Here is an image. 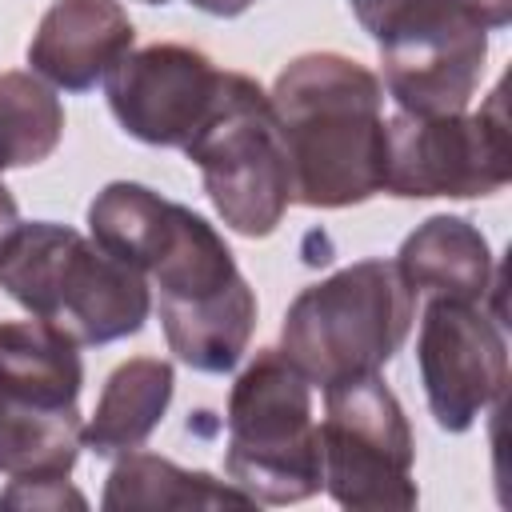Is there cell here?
<instances>
[{
  "mask_svg": "<svg viewBox=\"0 0 512 512\" xmlns=\"http://www.w3.org/2000/svg\"><path fill=\"white\" fill-rule=\"evenodd\" d=\"M416 296L396 260H360L308 284L284 312L280 348L320 388L376 376L408 340Z\"/></svg>",
  "mask_w": 512,
  "mask_h": 512,
  "instance_id": "cell-3",
  "label": "cell"
},
{
  "mask_svg": "<svg viewBox=\"0 0 512 512\" xmlns=\"http://www.w3.org/2000/svg\"><path fill=\"white\" fill-rule=\"evenodd\" d=\"M80 344L48 320H0V476L68 480L84 448Z\"/></svg>",
  "mask_w": 512,
  "mask_h": 512,
  "instance_id": "cell-5",
  "label": "cell"
},
{
  "mask_svg": "<svg viewBox=\"0 0 512 512\" xmlns=\"http://www.w3.org/2000/svg\"><path fill=\"white\" fill-rule=\"evenodd\" d=\"M224 72L188 44H148L128 52L108 76L116 124L152 148H184L208 120Z\"/></svg>",
  "mask_w": 512,
  "mask_h": 512,
  "instance_id": "cell-11",
  "label": "cell"
},
{
  "mask_svg": "<svg viewBox=\"0 0 512 512\" xmlns=\"http://www.w3.org/2000/svg\"><path fill=\"white\" fill-rule=\"evenodd\" d=\"M396 268L416 300H468L484 304L492 288V248L464 216H428L396 252Z\"/></svg>",
  "mask_w": 512,
  "mask_h": 512,
  "instance_id": "cell-14",
  "label": "cell"
},
{
  "mask_svg": "<svg viewBox=\"0 0 512 512\" xmlns=\"http://www.w3.org/2000/svg\"><path fill=\"white\" fill-rule=\"evenodd\" d=\"M144 276L156 288L164 340L176 360L208 376L232 372L256 328V292L224 236L200 212L176 204Z\"/></svg>",
  "mask_w": 512,
  "mask_h": 512,
  "instance_id": "cell-4",
  "label": "cell"
},
{
  "mask_svg": "<svg viewBox=\"0 0 512 512\" xmlns=\"http://www.w3.org/2000/svg\"><path fill=\"white\" fill-rule=\"evenodd\" d=\"M184 156L200 168L204 192L232 232L252 240L276 232L292 204V180L268 92L252 76L224 72L216 104Z\"/></svg>",
  "mask_w": 512,
  "mask_h": 512,
  "instance_id": "cell-7",
  "label": "cell"
},
{
  "mask_svg": "<svg viewBox=\"0 0 512 512\" xmlns=\"http://www.w3.org/2000/svg\"><path fill=\"white\" fill-rule=\"evenodd\" d=\"M292 200L348 208L384 192V84L340 52H304L268 92Z\"/></svg>",
  "mask_w": 512,
  "mask_h": 512,
  "instance_id": "cell-1",
  "label": "cell"
},
{
  "mask_svg": "<svg viewBox=\"0 0 512 512\" xmlns=\"http://www.w3.org/2000/svg\"><path fill=\"white\" fill-rule=\"evenodd\" d=\"M192 8L208 12V16H240L244 8H252L256 0H188Z\"/></svg>",
  "mask_w": 512,
  "mask_h": 512,
  "instance_id": "cell-21",
  "label": "cell"
},
{
  "mask_svg": "<svg viewBox=\"0 0 512 512\" xmlns=\"http://www.w3.org/2000/svg\"><path fill=\"white\" fill-rule=\"evenodd\" d=\"M348 8L376 44H388L428 20H440V16H448L456 8H472V4L468 0H348Z\"/></svg>",
  "mask_w": 512,
  "mask_h": 512,
  "instance_id": "cell-18",
  "label": "cell"
},
{
  "mask_svg": "<svg viewBox=\"0 0 512 512\" xmlns=\"http://www.w3.org/2000/svg\"><path fill=\"white\" fill-rule=\"evenodd\" d=\"M316 432L324 492L340 508H416L420 492L412 480V428L380 372L324 388V420L316 424Z\"/></svg>",
  "mask_w": 512,
  "mask_h": 512,
  "instance_id": "cell-8",
  "label": "cell"
},
{
  "mask_svg": "<svg viewBox=\"0 0 512 512\" xmlns=\"http://www.w3.org/2000/svg\"><path fill=\"white\" fill-rule=\"evenodd\" d=\"M428 412L444 432H468L508 384V344L496 316L468 300H424L416 336Z\"/></svg>",
  "mask_w": 512,
  "mask_h": 512,
  "instance_id": "cell-10",
  "label": "cell"
},
{
  "mask_svg": "<svg viewBox=\"0 0 512 512\" xmlns=\"http://www.w3.org/2000/svg\"><path fill=\"white\" fill-rule=\"evenodd\" d=\"M224 424V472L252 504H300L324 488L312 380L284 348H260L236 376Z\"/></svg>",
  "mask_w": 512,
  "mask_h": 512,
  "instance_id": "cell-6",
  "label": "cell"
},
{
  "mask_svg": "<svg viewBox=\"0 0 512 512\" xmlns=\"http://www.w3.org/2000/svg\"><path fill=\"white\" fill-rule=\"evenodd\" d=\"M512 176L508 120L500 88L480 112L384 120V192L400 200L492 196Z\"/></svg>",
  "mask_w": 512,
  "mask_h": 512,
  "instance_id": "cell-9",
  "label": "cell"
},
{
  "mask_svg": "<svg viewBox=\"0 0 512 512\" xmlns=\"http://www.w3.org/2000/svg\"><path fill=\"white\" fill-rule=\"evenodd\" d=\"M144 4H168V0H144Z\"/></svg>",
  "mask_w": 512,
  "mask_h": 512,
  "instance_id": "cell-23",
  "label": "cell"
},
{
  "mask_svg": "<svg viewBox=\"0 0 512 512\" xmlns=\"http://www.w3.org/2000/svg\"><path fill=\"white\" fill-rule=\"evenodd\" d=\"M20 224V208H16V200H12V192L0 184V244H4V236L12 232Z\"/></svg>",
  "mask_w": 512,
  "mask_h": 512,
  "instance_id": "cell-22",
  "label": "cell"
},
{
  "mask_svg": "<svg viewBox=\"0 0 512 512\" xmlns=\"http://www.w3.org/2000/svg\"><path fill=\"white\" fill-rule=\"evenodd\" d=\"M248 508L252 500L208 472L180 468L152 452H124L108 472L100 508L108 512H164V508Z\"/></svg>",
  "mask_w": 512,
  "mask_h": 512,
  "instance_id": "cell-16",
  "label": "cell"
},
{
  "mask_svg": "<svg viewBox=\"0 0 512 512\" xmlns=\"http://www.w3.org/2000/svg\"><path fill=\"white\" fill-rule=\"evenodd\" d=\"M4 508H84V496L76 488H68V480H12L0 492Z\"/></svg>",
  "mask_w": 512,
  "mask_h": 512,
  "instance_id": "cell-19",
  "label": "cell"
},
{
  "mask_svg": "<svg viewBox=\"0 0 512 512\" xmlns=\"http://www.w3.org/2000/svg\"><path fill=\"white\" fill-rule=\"evenodd\" d=\"M172 388H176V372L168 360H160V356L124 360L104 380L96 412L84 424V448L96 456L136 452L164 420V412L172 404Z\"/></svg>",
  "mask_w": 512,
  "mask_h": 512,
  "instance_id": "cell-15",
  "label": "cell"
},
{
  "mask_svg": "<svg viewBox=\"0 0 512 512\" xmlns=\"http://www.w3.org/2000/svg\"><path fill=\"white\" fill-rule=\"evenodd\" d=\"M132 20L116 0H56L28 44L32 72L64 92H92L132 52Z\"/></svg>",
  "mask_w": 512,
  "mask_h": 512,
  "instance_id": "cell-13",
  "label": "cell"
},
{
  "mask_svg": "<svg viewBox=\"0 0 512 512\" xmlns=\"http://www.w3.org/2000/svg\"><path fill=\"white\" fill-rule=\"evenodd\" d=\"M488 60V28L472 8L428 20L380 44L384 92L412 116L468 112Z\"/></svg>",
  "mask_w": 512,
  "mask_h": 512,
  "instance_id": "cell-12",
  "label": "cell"
},
{
  "mask_svg": "<svg viewBox=\"0 0 512 512\" xmlns=\"http://www.w3.org/2000/svg\"><path fill=\"white\" fill-rule=\"evenodd\" d=\"M0 288L28 316L48 320L76 344L136 336L152 312L148 276L140 268L52 220H20L4 236Z\"/></svg>",
  "mask_w": 512,
  "mask_h": 512,
  "instance_id": "cell-2",
  "label": "cell"
},
{
  "mask_svg": "<svg viewBox=\"0 0 512 512\" xmlns=\"http://www.w3.org/2000/svg\"><path fill=\"white\" fill-rule=\"evenodd\" d=\"M468 4H472V12L480 16L484 28H504L508 24V4L512 0H468Z\"/></svg>",
  "mask_w": 512,
  "mask_h": 512,
  "instance_id": "cell-20",
  "label": "cell"
},
{
  "mask_svg": "<svg viewBox=\"0 0 512 512\" xmlns=\"http://www.w3.org/2000/svg\"><path fill=\"white\" fill-rule=\"evenodd\" d=\"M64 108L36 72H0V172L28 168L56 152Z\"/></svg>",
  "mask_w": 512,
  "mask_h": 512,
  "instance_id": "cell-17",
  "label": "cell"
}]
</instances>
